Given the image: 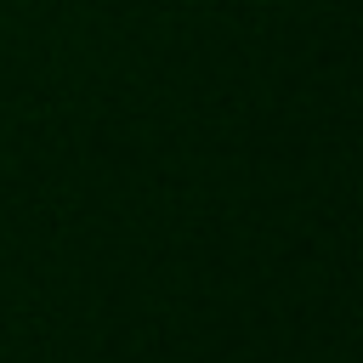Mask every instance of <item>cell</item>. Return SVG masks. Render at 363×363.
<instances>
[]
</instances>
